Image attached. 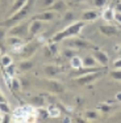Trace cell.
Returning a JSON list of instances; mask_svg holds the SVG:
<instances>
[{
	"mask_svg": "<svg viewBox=\"0 0 121 123\" xmlns=\"http://www.w3.org/2000/svg\"><path fill=\"white\" fill-rule=\"evenodd\" d=\"M85 26V21H74L72 24H70L69 26L63 29V30L58 31L57 34H54L51 38H50V42H62V41H66L69 38H72V37H76L80 34L82 29Z\"/></svg>",
	"mask_w": 121,
	"mask_h": 123,
	"instance_id": "1",
	"label": "cell"
},
{
	"mask_svg": "<svg viewBox=\"0 0 121 123\" xmlns=\"http://www.w3.org/2000/svg\"><path fill=\"white\" fill-rule=\"evenodd\" d=\"M33 3L34 0H28L26 4L21 8L20 11H17L16 13H13L12 16L7 17L3 22H0V26H4V28H11V26L19 24V22L24 21L26 17L29 16V13L32 12V8H33Z\"/></svg>",
	"mask_w": 121,
	"mask_h": 123,
	"instance_id": "2",
	"label": "cell"
},
{
	"mask_svg": "<svg viewBox=\"0 0 121 123\" xmlns=\"http://www.w3.org/2000/svg\"><path fill=\"white\" fill-rule=\"evenodd\" d=\"M40 47H41V42L38 39H33L28 43H24V46L19 50V55L21 56V59H29L30 56H33L36 54V51Z\"/></svg>",
	"mask_w": 121,
	"mask_h": 123,
	"instance_id": "3",
	"label": "cell"
},
{
	"mask_svg": "<svg viewBox=\"0 0 121 123\" xmlns=\"http://www.w3.org/2000/svg\"><path fill=\"white\" fill-rule=\"evenodd\" d=\"M29 24H30V21L29 22H19V24L11 26V28H8L7 30V36H14V37H20V38H24L29 34Z\"/></svg>",
	"mask_w": 121,
	"mask_h": 123,
	"instance_id": "4",
	"label": "cell"
},
{
	"mask_svg": "<svg viewBox=\"0 0 121 123\" xmlns=\"http://www.w3.org/2000/svg\"><path fill=\"white\" fill-rule=\"evenodd\" d=\"M101 75H103V71H96V72H91V74H85V75L78 76V77H74L72 81L74 84H76L79 86H87L95 80H97Z\"/></svg>",
	"mask_w": 121,
	"mask_h": 123,
	"instance_id": "5",
	"label": "cell"
},
{
	"mask_svg": "<svg viewBox=\"0 0 121 123\" xmlns=\"http://www.w3.org/2000/svg\"><path fill=\"white\" fill-rule=\"evenodd\" d=\"M66 45L69 46V47L78 49V50L79 49H92L93 47V45L91 42H88V41H85V39H82V38H78V36L66 39Z\"/></svg>",
	"mask_w": 121,
	"mask_h": 123,
	"instance_id": "6",
	"label": "cell"
},
{
	"mask_svg": "<svg viewBox=\"0 0 121 123\" xmlns=\"http://www.w3.org/2000/svg\"><path fill=\"white\" fill-rule=\"evenodd\" d=\"M55 14H57V12H53V11H49V9H43L42 12L36 14L33 17V20H40L42 22H50L55 18Z\"/></svg>",
	"mask_w": 121,
	"mask_h": 123,
	"instance_id": "7",
	"label": "cell"
},
{
	"mask_svg": "<svg viewBox=\"0 0 121 123\" xmlns=\"http://www.w3.org/2000/svg\"><path fill=\"white\" fill-rule=\"evenodd\" d=\"M5 41H7V45L9 46V47H12L13 50H20L22 46H24V39H22V38H20V37L7 36Z\"/></svg>",
	"mask_w": 121,
	"mask_h": 123,
	"instance_id": "8",
	"label": "cell"
},
{
	"mask_svg": "<svg viewBox=\"0 0 121 123\" xmlns=\"http://www.w3.org/2000/svg\"><path fill=\"white\" fill-rule=\"evenodd\" d=\"M92 55L95 56V59L97 60V63H99L100 66L107 67L109 64V56H108L107 52L101 51V50H95V51L92 52Z\"/></svg>",
	"mask_w": 121,
	"mask_h": 123,
	"instance_id": "9",
	"label": "cell"
},
{
	"mask_svg": "<svg viewBox=\"0 0 121 123\" xmlns=\"http://www.w3.org/2000/svg\"><path fill=\"white\" fill-rule=\"evenodd\" d=\"M99 31L105 37H113L116 34H119V29L114 25H99Z\"/></svg>",
	"mask_w": 121,
	"mask_h": 123,
	"instance_id": "10",
	"label": "cell"
},
{
	"mask_svg": "<svg viewBox=\"0 0 121 123\" xmlns=\"http://www.w3.org/2000/svg\"><path fill=\"white\" fill-rule=\"evenodd\" d=\"M99 14H101V13H99L97 9H87L80 14V20L85 22H91V21H95L99 17Z\"/></svg>",
	"mask_w": 121,
	"mask_h": 123,
	"instance_id": "11",
	"label": "cell"
},
{
	"mask_svg": "<svg viewBox=\"0 0 121 123\" xmlns=\"http://www.w3.org/2000/svg\"><path fill=\"white\" fill-rule=\"evenodd\" d=\"M45 84H46V86H48V89L50 90V92H53V93H62V92H64L63 84H61L59 81H57V80H46Z\"/></svg>",
	"mask_w": 121,
	"mask_h": 123,
	"instance_id": "12",
	"label": "cell"
},
{
	"mask_svg": "<svg viewBox=\"0 0 121 123\" xmlns=\"http://www.w3.org/2000/svg\"><path fill=\"white\" fill-rule=\"evenodd\" d=\"M42 21L40 20H32L30 24H29V36H36L41 30H42Z\"/></svg>",
	"mask_w": 121,
	"mask_h": 123,
	"instance_id": "13",
	"label": "cell"
},
{
	"mask_svg": "<svg viewBox=\"0 0 121 123\" xmlns=\"http://www.w3.org/2000/svg\"><path fill=\"white\" fill-rule=\"evenodd\" d=\"M61 72H62V68L58 66H54V64H46L45 66V75L49 76V77H54Z\"/></svg>",
	"mask_w": 121,
	"mask_h": 123,
	"instance_id": "14",
	"label": "cell"
},
{
	"mask_svg": "<svg viewBox=\"0 0 121 123\" xmlns=\"http://www.w3.org/2000/svg\"><path fill=\"white\" fill-rule=\"evenodd\" d=\"M48 9H49V11H53V12H57V13H59V12H66L67 5H66V3H64L63 0H55L54 4H53L50 8H48Z\"/></svg>",
	"mask_w": 121,
	"mask_h": 123,
	"instance_id": "15",
	"label": "cell"
},
{
	"mask_svg": "<svg viewBox=\"0 0 121 123\" xmlns=\"http://www.w3.org/2000/svg\"><path fill=\"white\" fill-rule=\"evenodd\" d=\"M114 13H116L114 8L107 7V8H104V11L101 12V17H103V20H104V21L112 22V21L114 20Z\"/></svg>",
	"mask_w": 121,
	"mask_h": 123,
	"instance_id": "16",
	"label": "cell"
},
{
	"mask_svg": "<svg viewBox=\"0 0 121 123\" xmlns=\"http://www.w3.org/2000/svg\"><path fill=\"white\" fill-rule=\"evenodd\" d=\"M82 62H83V67H97V64H99L92 54L83 56L82 58Z\"/></svg>",
	"mask_w": 121,
	"mask_h": 123,
	"instance_id": "17",
	"label": "cell"
},
{
	"mask_svg": "<svg viewBox=\"0 0 121 123\" xmlns=\"http://www.w3.org/2000/svg\"><path fill=\"white\" fill-rule=\"evenodd\" d=\"M26 1L28 0H14V3H13V5H12V8L9 9V12H8V17L9 16H12L13 13H16L17 11H20L22 7L26 4Z\"/></svg>",
	"mask_w": 121,
	"mask_h": 123,
	"instance_id": "18",
	"label": "cell"
},
{
	"mask_svg": "<svg viewBox=\"0 0 121 123\" xmlns=\"http://www.w3.org/2000/svg\"><path fill=\"white\" fill-rule=\"evenodd\" d=\"M17 66H19V69H20V71H25V72H26V71H29V69L33 68L34 63H33L32 60H29V59H22L19 64H17Z\"/></svg>",
	"mask_w": 121,
	"mask_h": 123,
	"instance_id": "19",
	"label": "cell"
},
{
	"mask_svg": "<svg viewBox=\"0 0 121 123\" xmlns=\"http://www.w3.org/2000/svg\"><path fill=\"white\" fill-rule=\"evenodd\" d=\"M70 66H71L74 69H78V68H80V67H83L82 58L78 56V55H74L71 59H70Z\"/></svg>",
	"mask_w": 121,
	"mask_h": 123,
	"instance_id": "20",
	"label": "cell"
},
{
	"mask_svg": "<svg viewBox=\"0 0 121 123\" xmlns=\"http://www.w3.org/2000/svg\"><path fill=\"white\" fill-rule=\"evenodd\" d=\"M48 117H50L48 113V109H42V107L36 109V118H38L37 121H45Z\"/></svg>",
	"mask_w": 121,
	"mask_h": 123,
	"instance_id": "21",
	"label": "cell"
},
{
	"mask_svg": "<svg viewBox=\"0 0 121 123\" xmlns=\"http://www.w3.org/2000/svg\"><path fill=\"white\" fill-rule=\"evenodd\" d=\"M63 24H70V22H74L75 21V14H74L71 11H66L63 13Z\"/></svg>",
	"mask_w": 121,
	"mask_h": 123,
	"instance_id": "22",
	"label": "cell"
},
{
	"mask_svg": "<svg viewBox=\"0 0 121 123\" xmlns=\"http://www.w3.org/2000/svg\"><path fill=\"white\" fill-rule=\"evenodd\" d=\"M48 113L50 115V118H58L61 114L59 109H58L57 106H54V105H50V106H48Z\"/></svg>",
	"mask_w": 121,
	"mask_h": 123,
	"instance_id": "23",
	"label": "cell"
},
{
	"mask_svg": "<svg viewBox=\"0 0 121 123\" xmlns=\"http://www.w3.org/2000/svg\"><path fill=\"white\" fill-rule=\"evenodd\" d=\"M85 118H87V121H97L100 118V114L96 110H88L85 111Z\"/></svg>",
	"mask_w": 121,
	"mask_h": 123,
	"instance_id": "24",
	"label": "cell"
},
{
	"mask_svg": "<svg viewBox=\"0 0 121 123\" xmlns=\"http://www.w3.org/2000/svg\"><path fill=\"white\" fill-rule=\"evenodd\" d=\"M8 85L11 86V89H12V90H20V89H21V83H20V80L17 77H14V76L11 79V83L8 84Z\"/></svg>",
	"mask_w": 121,
	"mask_h": 123,
	"instance_id": "25",
	"label": "cell"
},
{
	"mask_svg": "<svg viewBox=\"0 0 121 123\" xmlns=\"http://www.w3.org/2000/svg\"><path fill=\"white\" fill-rule=\"evenodd\" d=\"M48 47L50 50V52H51V55L54 56V55H58V52H59V47H58V42H49Z\"/></svg>",
	"mask_w": 121,
	"mask_h": 123,
	"instance_id": "26",
	"label": "cell"
},
{
	"mask_svg": "<svg viewBox=\"0 0 121 123\" xmlns=\"http://www.w3.org/2000/svg\"><path fill=\"white\" fill-rule=\"evenodd\" d=\"M109 76H111L113 80H120L121 81V69H114V71L109 72Z\"/></svg>",
	"mask_w": 121,
	"mask_h": 123,
	"instance_id": "27",
	"label": "cell"
},
{
	"mask_svg": "<svg viewBox=\"0 0 121 123\" xmlns=\"http://www.w3.org/2000/svg\"><path fill=\"white\" fill-rule=\"evenodd\" d=\"M55 0H41V8L42 9H48V8H50L53 4H54Z\"/></svg>",
	"mask_w": 121,
	"mask_h": 123,
	"instance_id": "28",
	"label": "cell"
},
{
	"mask_svg": "<svg viewBox=\"0 0 121 123\" xmlns=\"http://www.w3.org/2000/svg\"><path fill=\"white\" fill-rule=\"evenodd\" d=\"M11 63H12V58H11L9 55H4V56L1 58V66L4 67V68H5V67H8Z\"/></svg>",
	"mask_w": 121,
	"mask_h": 123,
	"instance_id": "29",
	"label": "cell"
},
{
	"mask_svg": "<svg viewBox=\"0 0 121 123\" xmlns=\"http://www.w3.org/2000/svg\"><path fill=\"white\" fill-rule=\"evenodd\" d=\"M14 64L13 63H11L8 67H5V72H7V75H8V77H13V75H14Z\"/></svg>",
	"mask_w": 121,
	"mask_h": 123,
	"instance_id": "30",
	"label": "cell"
},
{
	"mask_svg": "<svg viewBox=\"0 0 121 123\" xmlns=\"http://www.w3.org/2000/svg\"><path fill=\"white\" fill-rule=\"evenodd\" d=\"M11 109H9V106H8V104L7 102H0V113H3V114H5V113H9Z\"/></svg>",
	"mask_w": 121,
	"mask_h": 123,
	"instance_id": "31",
	"label": "cell"
},
{
	"mask_svg": "<svg viewBox=\"0 0 121 123\" xmlns=\"http://www.w3.org/2000/svg\"><path fill=\"white\" fill-rule=\"evenodd\" d=\"M92 3H93V5H95V8H103L107 4V0H93Z\"/></svg>",
	"mask_w": 121,
	"mask_h": 123,
	"instance_id": "32",
	"label": "cell"
},
{
	"mask_svg": "<svg viewBox=\"0 0 121 123\" xmlns=\"http://www.w3.org/2000/svg\"><path fill=\"white\" fill-rule=\"evenodd\" d=\"M7 30L8 29H5L4 26H0V41H3L7 37Z\"/></svg>",
	"mask_w": 121,
	"mask_h": 123,
	"instance_id": "33",
	"label": "cell"
},
{
	"mask_svg": "<svg viewBox=\"0 0 121 123\" xmlns=\"http://www.w3.org/2000/svg\"><path fill=\"white\" fill-rule=\"evenodd\" d=\"M99 110H101V111H104V113H109V110H111V106L107 104H101L99 106Z\"/></svg>",
	"mask_w": 121,
	"mask_h": 123,
	"instance_id": "34",
	"label": "cell"
},
{
	"mask_svg": "<svg viewBox=\"0 0 121 123\" xmlns=\"http://www.w3.org/2000/svg\"><path fill=\"white\" fill-rule=\"evenodd\" d=\"M113 67H114V68H117V69H121V56H120V59H117L113 63Z\"/></svg>",
	"mask_w": 121,
	"mask_h": 123,
	"instance_id": "35",
	"label": "cell"
},
{
	"mask_svg": "<svg viewBox=\"0 0 121 123\" xmlns=\"http://www.w3.org/2000/svg\"><path fill=\"white\" fill-rule=\"evenodd\" d=\"M114 20H116V21L121 25V12H117V11H116V13H114Z\"/></svg>",
	"mask_w": 121,
	"mask_h": 123,
	"instance_id": "36",
	"label": "cell"
},
{
	"mask_svg": "<svg viewBox=\"0 0 121 123\" xmlns=\"http://www.w3.org/2000/svg\"><path fill=\"white\" fill-rule=\"evenodd\" d=\"M43 52H45V56H48V58H51V56H53L48 46H45V47H43Z\"/></svg>",
	"mask_w": 121,
	"mask_h": 123,
	"instance_id": "37",
	"label": "cell"
},
{
	"mask_svg": "<svg viewBox=\"0 0 121 123\" xmlns=\"http://www.w3.org/2000/svg\"><path fill=\"white\" fill-rule=\"evenodd\" d=\"M33 102H34V104H37V105H42L43 104V98L42 97H36L33 99Z\"/></svg>",
	"mask_w": 121,
	"mask_h": 123,
	"instance_id": "38",
	"label": "cell"
},
{
	"mask_svg": "<svg viewBox=\"0 0 121 123\" xmlns=\"http://www.w3.org/2000/svg\"><path fill=\"white\" fill-rule=\"evenodd\" d=\"M114 9L117 11V12H121V1L119 0V3L116 4V7H114Z\"/></svg>",
	"mask_w": 121,
	"mask_h": 123,
	"instance_id": "39",
	"label": "cell"
},
{
	"mask_svg": "<svg viewBox=\"0 0 121 123\" xmlns=\"http://www.w3.org/2000/svg\"><path fill=\"white\" fill-rule=\"evenodd\" d=\"M84 0H70V3L71 4H80V3H83Z\"/></svg>",
	"mask_w": 121,
	"mask_h": 123,
	"instance_id": "40",
	"label": "cell"
},
{
	"mask_svg": "<svg viewBox=\"0 0 121 123\" xmlns=\"http://www.w3.org/2000/svg\"><path fill=\"white\" fill-rule=\"evenodd\" d=\"M7 4H8V0H0V5L1 7H5Z\"/></svg>",
	"mask_w": 121,
	"mask_h": 123,
	"instance_id": "41",
	"label": "cell"
},
{
	"mask_svg": "<svg viewBox=\"0 0 121 123\" xmlns=\"http://www.w3.org/2000/svg\"><path fill=\"white\" fill-rule=\"evenodd\" d=\"M116 99H117V101H120V102H121V92H119V93L116 94Z\"/></svg>",
	"mask_w": 121,
	"mask_h": 123,
	"instance_id": "42",
	"label": "cell"
},
{
	"mask_svg": "<svg viewBox=\"0 0 121 123\" xmlns=\"http://www.w3.org/2000/svg\"><path fill=\"white\" fill-rule=\"evenodd\" d=\"M5 101V98H4V96L1 94V93H0V102H4Z\"/></svg>",
	"mask_w": 121,
	"mask_h": 123,
	"instance_id": "43",
	"label": "cell"
},
{
	"mask_svg": "<svg viewBox=\"0 0 121 123\" xmlns=\"http://www.w3.org/2000/svg\"><path fill=\"white\" fill-rule=\"evenodd\" d=\"M4 122V115H1V114H0V123H3Z\"/></svg>",
	"mask_w": 121,
	"mask_h": 123,
	"instance_id": "44",
	"label": "cell"
},
{
	"mask_svg": "<svg viewBox=\"0 0 121 123\" xmlns=\"http://www.w3.org/2000/svg\"><path fill=\"white\" fill-rule=\"evenodd\" d=\"M119 54H120V56H121V45H120V50H119Z\"/></svg>",
	"mask_w": 121,
	"mask_h": 123,
	"instance_id": "45",
	"label": "cell"
},
{
	"mask_svg": "<svg viewBox=\"0 0 121 123\" xmlns=\"http://www.w3.org/2000/svg\"><path fill=\"white\" fill-rule=\"evenodd\" d=\"M120 1H121V0H120Z\"/></svg>",
	"mask_w": 121,
	"mask_h": 123,
	"instance_id": "46",
	"label": "cell"
}]
</instances>
